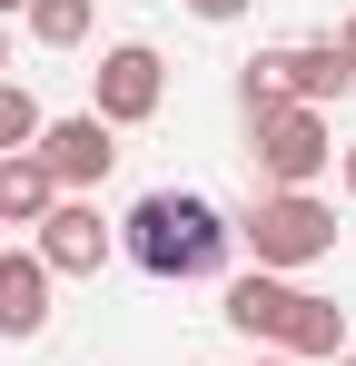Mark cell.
Instances as JSON below:
<instances>
[{
  "label": "cell",
  "instance_id": "cell-1",
  "mask_svg": "<svg viewBox=\"0 0 356 366\" xmlns=\"http://www.w3.org/2000/svg\"><path fill=\"white\" fill-rule=\"evenodd\" d=\"M237 218H218L198 188H149L119 218V257H139L149 277H228Z\"/></svg>",
  "mask_w": 356,
  "mask_h": 366
},
{
  "label": "cell",
  "instance_id": "cell-2",
  "mask_svg": "<svg viewBox=\"0 0 356 366\" xmlns=\"http://www.w3.org/2000/svg\"><path fill=\"white\" fill-rule=\"evenodd\" d=\"M218 317H228L247 347H277V357H297V366L347 357V307L317 297V287H297V277H267V267L228 277V307H218Z\"/></svg>",
  "mask_w": 356,
  "mask_h": 366
},
{
  "label": "cell",
  "instance_id": "cell-3",
  "mask_svg": "<svg viewBox=\"0 0 356 366\" xmlns=\"http://www.w3.org/2000/svg\"><path fill=\"white\" fill-rule=\"evenodd\" d=\"M237 247L267 267V277H297L317 257H337V208L317 188H257L247 218H237Z\"/></svg>",
  "mask_w": 356,
  "mask_h": 366
},
{
  "label": "cell",
  "instance_id": "cell-4",
  "mask_svg": "<svg viewBox=\"0 0 356 366\" xmlns=\"http://www.w3.org/2000/svg\"><path fill=\"white\" fill-rule=\"evenodd\" d=\"M247 159H257V188H317L327 179V159H337V129L327 109H267V119H247Z\"/></svg>",
  "mask_w": 356,
  "mask_h": 366
},
{
  "label": "cell",
  "instance_id": "cell-5",
  "mask_svg": "<svg viewBox=\"0 0 356 366\" xmlns=\"http://www.w3.org/2000/svg\"><path fill=\"white\" fill-rule=\"evenodd\" d=\"M89 109H99L109 129L159 119V109H169V60H159L149 40H109V50H99V69H89Z\"/></svg>",
  "mask_w": 356,
  "mask_h": 366
},
{
  "label": "cell",
  "instance_id": "cell-6",
  "mask_svg": "<svg viewBox=\"0 0 356 366\" xmlns=\"http://www.w3.org/2000/svg\"><path fill=\"white\" fill-rule=\"evenodd\" d=\"M30 247H40L50 277H99L119 257V218H99V198H59L50 218L30 228Z\"/></svg>",
  "mask_w": 356,
  "mask_h": 366
},
{
  "label": "cell",
  "instance_id": "cell-7",
  "mask_svg": "<svg viewBox=\"0 0 356 366\" xmlns=\"http://www.w3.org/2000/svg\"><path fill=\"white\" fill-rule=\"evenodd\" d=\"M40 169L59 179V198H89V188L119 169V129L99 119V109H69V119L40 129Z\"/></svg>",
  "mask_w": 356,
  "mask_h": 366
},
{
  "label": "cell",
  "instance_id": "cell-8",
  "mask_svg": "<svg viewBox=\"0 0 356 366\" xmlns=\"http://www.w3.org/2000/svg\"><path fill=\"white\" fill-rule=\"evenodd\" d=\"M50 297H59V277L40 267V247H0V337L10 347L50 327Z\"/></svg>",
  "mask_w": 356,
  "mask_h": 366
},
{
  "label": "cell",
  "instance_id": "cell-9",
  "mask_svg": "<svg viewBox=\"0 0 356 366\" xmlns=\"http://www.w3.org/2000/svg\"><path fill=\"white\" fill-rule=\"evenodd\" d=\"M347 89H356V69H347V50H337V30L287 50V99H297V109H337Z\"/></svg>",
  "mask_w": 356,
  "mask_h": 366
},
{
  "label": "cell",
  "instance_id": "cell-10",
  "mask_svg": "<svg viewBox=\"0 0 356 366\" xmlns=\"http://www.w3.org/2000/svg\"><path fill=\"white\" fill-rule=\"evenodd\" d=\"M59 208V179L40 169V149H20V159H0V228H40Z\"/></svg>",
  "mask_w": 356,
  "mask_h": 366
},
{
  "label": "cell",
  "instance_id": "cell-11",
  "mask_svg": "<svg viewBox=\"0 0 356 366\" xmlns=\"http://www.w3.org/2000/svg\"><path fill=\"white\" fill-rule=\"evenodd\" d=\"M89 20H99V0H30V10H20V30H30L40 50H79Z\"/></svg>",
  "mask_w": 356,
  "mask_h": 366
},
{
  "label": "cell",
  "instance_id": "cell-12",
  "mask_svg": "<svg viewBox=\"0 0 356 366\" xmlns=\"http://www.w3.org/2000/svg\"><path fill=\"white\" fill-rule=\"evenodd\" d=\"M237 109H247V119L287 109V50H257V60L237 69Z\"/></svg>",
  "mask_w": 356,
  "mask_h": 366
},
{
  "label": "cell",
  "instance_id": "cell-13",
  "mask_svg": "<svg viewBox=\"0 0 356 366\" xmlns=\"http://www.w3.org/2000/svg\"><path fill=\"white\" fill-rule=\"evenodd\" d=\"M40 129H50V109L20 89V79H0V159H20V149H40Z\"/></svg>",
  "mask_w": 356,
  "mask_h": 366
},
{
  "label": "cell",
  "instance_id": "cell-14",
  "mask_svg": "<svg viewBox=\"0 0 356 366\" xmlns=\"http://www.w3.org/2000/svg\"><path fill=\"white\" fill-rule=\"evenodd\" d=\"M188 10H198V20H208V30H228V20H247V10H257V0H188Z\"/></svg>",
  "mask_w": 356,
  "mask_h": 366
},
{
  "label": "cell",
  "instance_id": "cell-15",
  "mask_svg": "<svg viewBox=\"0 0 356 366\" xmlns=\"http://www.w3.org/2000/svg\"><path fill=\"white\" fill-rule=\"evenodd\" d=\"M337 50H347V69H356V10H347V20H337Z\"/></svg>",
  "mask_w": 356,
  "mask_h": 366
},
{
  "label": "cell",
  "instance_id": "cell-16",
  "mask_svg": "<svg viewBox=\"0 0 356 366\" xmlns=\"http://www.w3.org/2000/svg\"><path fill=\"white\" fill-rule=\"evenodd\" d=\"M247 366H297V357H277V347H257V357H247Z\"/></svg>",
  "mask_w": 356,
  "mask_h": 366
},
{
  "label": "cell",
  "instance_id": "cell-17",
  "mask_svg": "<svg viewBox=\"0 0 356 366\" xmlns=\"http://www.w3.org/2000/svg\"><path fill=\"white\" fill-rule=\"evenodd\" d=\"M0 79H10V20H0Z\"/></svg>",
  "mask_w": 356,
  "mask_h": 366
},
{
  "label": "cell",
  "instance_id": "cell-18",
  "mask_svg": "<svg viewBox=\"0 0 356 366\" xmlns=\"http://www.w3.org/2000/svg\"><path fill=\"white\" fill-rule=\"evenodd\" d=\"M337 169H347V198H356V149H347V159H337Z\"/></svg>",
  "mask_w": 356,
  "mask_h": 366
},
{
  "label": "cell",
  "instance_id": "cell-19",
  "mask_svg": "<svg viewBox=\"0 0 356 366\" xmlns=\"http://www.w3.org/2000/svg\"><path fill=\"white\" fill-rule=\"evenodd\" d=\"M20 10H30V0H0V20H20Z\"/></svg>",
  "mask_w": 356,
  "mask_h": 366
},
{
  "label": "cell",
  "instance_id": "cell-20",
  "mask_svg": "<svg viewBox=\"0 0 356 366\" xmlns=\"http://www.w3.org/2000/svg\"><path fill=\"white\" fill-rule=\"evenodd\" d=\"M327 366H356V357H327Z\"/></svg>",
  "mask_w": 356,
  "mask_h": 366
}]
</instances>
